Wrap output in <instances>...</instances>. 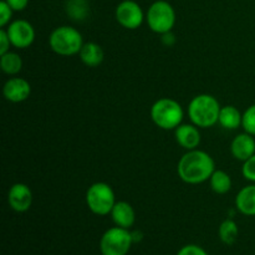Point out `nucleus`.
I'll use <instances>...</instances> for the list:
<instances>
[{
    "mask_svg": "<svg viewBox=\"0 0 255 255\" xmlns=\"http://www.w3.org/2000/svg\"><path fill=\"white\" fill-rule=\"evenodd\" d=\"M14 11H21L29 4V0H5Z\"/></svg>",
    "mask_w": 255,
    "mask_h": 255,
    "instance_id": "bb28decb",
    "label": "nucleus"
},
{
    "mask_svg": "<svg viewBox=\"0 0 255 255\" xmlns=\"http://www.w3.org/2000/svg\"><path fill=\"white\" fill-rule=\"evenodd\" d=\"M110 214H111L114 223L117 227H121L125 229L131 228L136 221V214H134L133 208H132L131 204L125 201L116 202Z\"/></svg>",
    "mask_w": 255,
    "mask_h": 255,
    "instance_id": "4468645a",
    "label": "nucleus"
},
{
    "mask_svg": "<svg viewBox=\"0 0 255 255\" xmlns=\"http://www.w3.org/2000/svg\"><path fill=\"white\" fill-rule=\"evenodd\" d=\"M242 126L247 133L255 136V105H252L246 110L242 120Z\"/></svg>",
    "mask_w": 255,
    "mask_h": 255,
    "instance_id": "4be33fe9",
    "label": "nucleus"
},
{
    "mask_svg": "<svg viewBox=\"0 0 255 255\" xmlns=\"http://www.w3.org/2000/svg\"><path fill=\"white\" fill-rule=\"evenodd\" d=\"M10 46H11V41L7 36L6 30L1 29L0 30V55L10 51Z\"/></svg>",
    "mask_w": 255,
    "mask_h": 255,
    "instance_id": "a878e982",
    "label": "nucleus"
},
{
    "mask_svg": "<svg viewBox=\"0 0 255 255\" xmlns=\"http://www.w3.org/2000/svg\"><path fill=\"white\" fill-rule=\"evenodd\" d=\"M6 32L11 45L16 49H26L35 40L34 26L26 20L20 19L10 22Z\"/></svg>",
    "mask_w": 255,
    "mask_h": 255,
    "instance_id": "1a4fd4ad",
    "label": "nucleus"
},
{
    "mask_svg": "<svg viewBox=\"0 0 255 255\" xmlns=\"http://www.w3.org/2000/svg\"><path fill=\"white\" fill-rule=\"evenodd\" d=\"M209 182H211V188L217 194H226L232 188L231 176L222 169H216L209 178Z\"/></svg>",
    "mask_w": 255,
    "mask_h": 255,
    "instance_id": "6ab92c4d",
    "label": "nucleus"
},
{
    "mask_svg": "<svg viewBox=\"0 0 255 255\" xmlns=\"http://www.w3.org/2000/svg\"><path fill=\"white\" fill-rule=\"evenodd\" d=\"M115 203V192L110 184L97 182L87 189L86 204L90 211L96 216H107L111 213Z\"/></svg>",
    "mask_w": 255,
    "mask_h": 255,
    "instance_id": "0eeeda50",
    "label": "nucleus"
},
{
    "mask_svg": "<svg viewBox=\"0 0 255 255\" xmlns=\"http://www.w3.org/2000/svg\"><path fill=\"white\" fill-rule=\"evenodd\" d=\"M177 255H209L202 247L196 244H188V246L182 247L178 251Z\"/></svg>",
    "mask_w": 255,
    "mask_h": 255,
    "instance_id": "393cba45",
    "label": "nucleus"
},
{
    "mask_svg": "<svg viewBox=\"0 0 255 255\" xmlns=\"http://www.w3.org/2000/svg\"><path fill=\"white\" fill-rule=\"evenodd\" d=\"M151 119L162 129H176L183 120V109L173 99H159L152 105Z\"/></svg>",
    "mask_w": 255,
    "mask_h": 255,
    "instance_id": "20e7f679",
    "label": "nucleus"
},
{
    "mask_svg": "<svg viewBox=\"0 0 255 255\" xmlns=\"http://www.w3.org/2000/svg\"><path fill=\"white\" fill-rule=\"evenodd\" d=\"M149 29L157 34H166L173 29L176 24V11L168 1L157 0L149 6L146 15Z\"/></svg>",
    "mask_w": 255,
    "mask_h": 255,
    "instance_id": "423d86ee",
    "label": "nucleus"
},
{
    "mask_svg": "<svg viewBox=\"0 0 255 255\" xmlns=\"http://www.w3.org/2000/svg\"><path fill=\"white\" fill-rule=\"evenodd\" d=\"M7 203L10 208L17 213H24L29 211L32 203L31 189L24 183L12 184L7 193Z\"/></svg>",
    "mask_w": 255,
    "mask_h": 255,
    "instance_id": "9d476101",
    "label": "nucleus"
},
{
    "mask_svg": "<svg viewBox=\"0 0 255 255\" xmlns=\"http://www.w3.org/2000/svg\"><path fill=\"white\" fill-rule=\"evenodd\" d=\"M218 236L222 243L227 244V246H233L239 236V228L236 222L231 218L222 222L218 229Z\"/></svg>",
    "mask_w": 255,
    "mask_h": 255,
    "instance_id": "a211bd4d",
    "label": "nucleus"
},
{
    "mask_svg": "<svg viewBox=\"0 0 255 255\" xmlns=\"http://www.w3.org/2000/svg\"><path fill=\"white\" fill-rule=\"evenodd\" d=\"M2 94H4V97L7 101L17 104V102H22L27 100V97L31 94V86L25 79L11 77L4 84Z\"/></svg>",
    "mask_w": 255,
    "mask_h": 255,
    "instance_id": "9b49d317",
    "label": "nucleus"
},
{
    "mask_svg": "<svg viewBox=\"0 0 255 255\" xmlns=\"http://www.w3.org/2000/svg\"><path fill=\"white\" fill-rule=\"evenodd\" d=\"M12 11L14 10L9 6V4L5 0L0 1V26L5 27L9 24L12 16Z\"/></svg>",
    "mask_w": 255,
    "mask_h": 255,
    "instance_id": "b1692460",
    "label": "nucleus"
},
{
    "mask_svg": "<svg viewBox=\"0 0 255 255\" xmlns=\"http://www.w3.org/2000/svg\"><path fill=\"white\" fill-rule=\"evenodd\" d=\"M243 115L237 107L224 106L219 112V125L227 129H237L242 125Z\"/></svg>",
    "mask_w": 255,
    "mask_h": 255,
    "instance_id": "f3484780",
    "label": "nucleus"
},
{
    "mask_svg": "<svg viewBox=\"0 0 255 255\" xmlns=\"http://www.w3.org/2000/svg\"><path fill=\"white\" fill-rule=\"evenodd\" d=\"M214 171V159L207 152L197 148L184 153L177 166L179 178L188 184H199L208 181Z\"/></svg>",
    "mask_w": 255,
    "mask_h": 255,
    "instance_id": "f257e3e1",
    "label": "nucleus"
},
{
    "mask_svg": "<svg viewBox=\"0 0 255 255\" xmlns=\"http://www.w3.org/2000/svg\"><path fill=\"white\" fill-rule=\"evenodd\" d=\"M231 152L233 157L238 161H247L255 154V139L252 134L244 133L234 137L231 144Z\"/></svg>",
    "mask_w": 255,
    "mask_h": 255,
    "instance_id": "f8f14e48",
    "label": "nucleus"
},
{
    "mask_svg": "<svg viewBox=\"0 0 255 255\" xmlns=\"http://www.w3.org/2000/svg\"><path fill=\"white\" fill-rule=\"evenodd\" d=\"M242 173L246 179L255 182V154L247 161H244L243 167H242Z\"/></svg>",
    "mask_w": 255,
    "mask_h": 255,
    "instance_id": "5701e85b",
    "label": "nucleus"
},
{
    "mask_svg": "<svg viewBox=\"0 0 255 255\" xmlns=\"http://www.w3.org/2000/svg\"><path fill=\"white\" fill-rule=\"evenodd\" d=\"M176 141L183 148L196 149L201 143V132L196 125H179L176 128Z\"/></svg>",
    "mask_w": 255,
    "mask_h": 255,
    "instance_id": "ddd939ff",
    "label": "nucleus"
},
{
    "mask_svg": "<svg viewBox=\"0 0 255 255\" xmlns=\"http://www.w3.org/2000/svg\"><path fill=\"white\" fill-rule=\"evenodd\" d=\"M0 67L6 75H16L22 69V60L16 52L7 51L0 56Z\"/></svg>",
    "mask_w": 255,
    "mask_h": 255,
    "instance_id": "aec40b11",
    "label": "nucleus"
},
{
    "mask_svg": "<svg viewBox=\"0 0 255 255\" xmlns=\"http://www.w3.org/2000/svg\"><path fill=\"white\" fill-rule=\"evenodd\" d=\"M162 42L167 45V46H172L176 42V37H174V35L171 31L166 32V34H162Z\"/></svg>",
    "mask_w": 255,
    "mask_h": 255,
    "instance_id": "cd10ccee",
    "label": "nucleus"
},
{
    "mask_svg": "<svg viewBox=\"0 0 255 255\" xmlns=\"http://www.w3.org/2000/svg\"><path fill=\"white\" fill-rule=\"evenodd\" d=\"M132 234V241H133V243H139V242L143 239V233L139 231H134V232H131Z\"/></svg>",
    "mask_w": 255,
    "mask_h": 255,
    "instance_id": "c85d7f7f",
    "label": "nucleus"
},
{
    "mask_svg": "<svg viewBox=\"0 0 255 255\" xmlns=\"http://www.w3.org/2000/svg\"><path fill=\"white\" fill-rule=\"evenodd\" d=\"M49 44L52 51L60 56H72L84 46L81 32L72 26H59L50 34Z\"/></svg>",
    "mask_w": 255,
    "mask_h": 255,
    "instance_id": "7ed1b4c3",
    "label": "nucleus"
},
{
    "mask_svg": "<svg viewBox=\"0 0 255 255\" xmlns=\"http://www.w3.org/2000/svg\"><path fill=\"white\" fill-rule=\"evenodd\" d=\"M115 16L121 26L128 30L139 27L144 20V14L141 6L133 0H124L120 2L115 11Z\"/></svg>",
    "mask_w": 255,
    "mask_h": 255,
    "instance_id": "6e6552de",
    "label": "nucleus"
},
{
    "mask_svg": "<svg viewBox=\"0 0 255 255\" xmlns=\"http://www.w3.org/2000/svg\"><path fill=\"white\" fill-rule=\"evenodd\" d=\"M66 12L72 20H84L89 15V4L86 0H67Z\"/></svg>",
    "mask_w": 255,
    "mask_h": 255,
    "instance_id": "412c9836",
    "label": "nucleus"
},
{
    "mask_svg": "<svg viewBox=\"0 0 255 255\" xmlns=\"http://www.w3.org/2000/svg\"><path fill=\"white\" fill-rule=\"evenodd\" d=\"M80 59L86 66L97 67L102 64L105 59V54L102 47L96 42H86L79 52Z\"/></svg>",
    "mask_w": 255,
    "mask_h": 255,
    "instance_id": "dca6fc26",
    "label": "nucleus"
},
{
    "mask_svg": "<svg viewBox=\"0 0 255 255\" xmlns=\"http://www.w3.org/2000/svg\"><path fill=\"white\" fill-rule=\"evenodd\" d=\"M221 105L212 95L202 94L193 97L188 106V116L192 124L201 128L214 126L219 120Z\"/></svg>",
    "mask_w": 255,
    "mask_h": 255,
    "instance_id": "f03ea898",
    "label": "nucleus"
},
{
    "mask_svg": "<svg viewBox=\"0 0 255 255\" xmlns=\"http://www.w3.org/2000/svg\"><path fill=\"white\" fill-rule=\"evenodd\" d=\"M133 244L128 229L121 227L110 228L100 239V252L102 255H127Z\"/></svg>",
    "mask_w": 255,
    "mask_h": 255,
    "instance_id": "39448f33",
    "label": "nucleus"
},
{
    "mask_svg": "<svg viewBox=\"0 0 255 255\" xmlns=\"http://www.w3.org/2000/svg\"><path fill=\"white\" fill-rule=\"evenodd\" d=\"M236 207L244 216H255V184L244 187L239 191L236 197Z\"/></svg>",
    "mask_w": 255,
    "mask_h": 255,
    "instance_id": "2eb2a0df",
    "label": "nucleus"
}]
</instances>
